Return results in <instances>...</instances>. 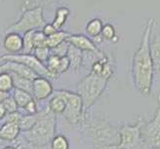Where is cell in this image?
I'll return each instance as SVG.
<instances>
[{"label":"cell","instance_id":"1","mask_svg":"<svg viewBox=\"0 0 160 149\" xmlns=\"http://www.w3.org/2000/svg\"><path fill=\"white\" fill-rule=\"evenodd\" d=\"M156 26L154 19H148L143 28L138 49L132 60V77L135 89L143 97H149L153 85L154 68L150 54V40Z\"/></svg>","mask_w":160,"mask_h":149},{"label":"cell","instance_id":"2","mask_svg":"<svg viewBox=\"0 0 160 149\" xmlns=\"http://www.w3.org/2000/svg\"><path fill=\"white\" fill-rule=\"evenodd\" d=\"M80 125L82 133L92 141L95 149H115L118 147L120 125H114L101 117H88L87 113Z\"/></svg>","mask_w":160,"mask_h":149},{"label":"cell","instance_id":"3","mask_svg":"<svg viewBox=\"0 0 160 149\" xmlns=\"http://www.w3.org/2000/svg\"><path fill=\"white\" fill-rule=\"evenodd\" d=\"M57 117L46 108L39 109L37 113V121L33 128L26 132L24 138L28 144L34 148H44L50 144L53 137L56 135Z\"/></svg>","mask_w":160,"mask_h":149},{"label":"cell","instance_id":"4","mask_svg":"<svg viewBox=\"0 0 160 149\" xmlns=\"http://www.w3.org/2000/svg\"><path fill=\"white\" fill-rule=\"evenodd\" d=\"M108 82V79H104L101 76L93 75L92 73L87 75L85 78H82L79 82L78 86H77V92L82 97L85 110L90 109L102 97Z\"/></svg>","mask_w":160,"mask_h":149},{"label":"cell","instance_id":"5","mask_svg":"<svg viewBox=\"0 0 160 149\" xmlns=\"http://www.w3.org/2000/svg\"><path fill=\"white\" fill-rule=\"evenodd\" d=\"M54 92L61 96L65 101L66 107L62 113L65 120L73 126L80 125L85 117L86 112L82 97L79 93L66 90H58Z\"/></svg>","mask_w":160,"mask_h":149},{"label":"cell","instance_id":"6","mask_svg":"<svg viewBox=\"0 0 160 149\" xmlns=\"http://www.w3.org/2000/svg\"><path fill=\"white\" fill-rule=\"evenodd\" d=\"M143 121L137 118L133 124L119 126V143L115 149H146L141 135Z\"/></svg>","mask_w":160,"mask_h":149},{"label":"cell","instance_id":"7","mask_svg":"<svg viewBox=\"0 0 160 149\" xmlns=\"http://www.w3.org/2000/svg\"><path fill=\"white\" fill-rule=\"evenodd\" d=\"M46 22L43 16V9L36 8L22 12L21 17L15 23L6 27V32L26 33L31 30H41Z\"/></svg>","mask_w":160,"mask_h":149},{"label":"cell","instance_id":"8","mask_svg":"<svg viewBox=\"0 0 160 149\" xmlns=\"http://www.w3.org/2000/svg\"><path fill=\"white\" fill-rule=\"evenodd\" d=\"M141 135L146 149H160V95L153 117L141 125Z\"/></svg>","mask_w":160,"mask_h":149},{"label":"cell","instance_id":"9","mask_svg":"<svg viewBox=\"0 0 160 149\" xmlns=\"http://www.w3.org/2000/svg\"><path fill=\"white\" fill-rule=\"evenodd\" d=\"M0 60L2 62H4V61H11V62H17L20 64H23L32 71H34L39 77H43V78H46L48 80H55V78L46 68L45 64L39 62L33 56V54H7L0 57Z\"/></svg>","mask_w":160,"mask_h":149},{"label":"cell","instance_id":"10","mask_svg":"<svg viewBox=\"0 0 160 149\" xmlns=\"http://www.w3.org/2000/svg\"><path fill=\"white\" fill-rule=\"evenodd\" d=\"M66 41H67L70 45L79 49L82 53L86 52V53L93 54L98 58H102L104 56V54L102 51H100V49L97 47L96 43L85 35H81V34L70 35L67 39H66Z\"/></svg>","mask_w":160,"mask_h":149},{"label":"cell","instance_id":"11","mask_svg":"<svg viewBox=\"0 0 160 149\" xmlns=\"http://www.w3.org/2000/svg\"><path fill=\"white\" fill-rule=\"evenodd\" d=\"M53 92L54 89L50 80L43 78V77H38L32 81L31 95L37 102L46 101L48 97L53 95Z\"/></svg>","mask_w":160,"mask_h":149},{"label":"cell","instance_id":"12","mask_svg":"<svg viewBox=\"0 0 160 149\" xmlns=\"http://www.w3.org/2000/svg\"><path fill=\"white\" fill-rule=\"evenodd\" d=\"M1 72L18 75L30 81L35 80L36 78L39 77L34 71H32L23 64H20L17 62H11V61H4L2 64H0V73Z\"/></svg>","mask_w":160,"mask_h":149},{"label":"cell","instance_id":"13","mask_svg":"<svg viewBox=\"0 0 160 149\" xmlns=\"http://www.w3.org/2000/svg\"><path fill=\"white\" fill-rule=\"evenodd\" d=\"M2 46L5 49V51L11 55L22 52V49H23L22 36L16 32H8L3 38Z\"/></svg>","mask_w":160,"mask_h":149},{"label":"cell","instance_id":"14","mask_svg":"<svg viewBox=\"0 0 160 149\" xmlns=\"http://www.w3.org/2000/svg\"><path fill=\"white\" fill-rule=\"evenodd\" d=\"M59 1L60 0H17V8L21 12L36 8H42L44 10V8L51 7Z\"/></svg>","mask_w":160,"mask_h":149},{"label":"cell","instance_id":"15","mask_svg":"<svg viewBox=\"0 0 160 149\" xmlns=\"http://www.w3.org/2000/svg\"><path fill=\"white\" fill-rule=\"evenodd\" d=\"M20 134L19 125L13 122H5L0 126V140L12 142L18 138Z\"/></svg>","mask_w":160,"mask_h":149},{"label":"cell","instance_id":"16","mask_svg":"<svg viewBox=\"0 0 160 149\" xmlns=\"http://www.w3.org/2000/svg\"><path fill=\"white\" fill-rule=\"evenodd\" d=\"M67 58L70 62V69L74 71L75 73H78L84 64V54L79 49L70 45L67 53Z\"/></svg>","mask_w":160,"mask_h":149},{"label":"cell","instance_id":"17","mask_svg":"<svg viewBox=\"0 0 160 149\" xmlns=\"http://www.w3.org/2000/svg\"><path fill=\"white\" fill-rule=\"evenodd\" d=\"M150 54L154 72L160 73V35L155 36L150 40Z\"/></svg>","mask_w":160,"mask_h":149},{"label":"cell","instance_id":"18","mask_svg":"<svg viewBox=\"0 0 160 149\" xmlns=\"http://www.w3.org/2000/svg\"><path fill=\"white\" fill-rule=\"evenodd\" d=\"M47 107L50 112L54 114H62L65 110L66 103L63 97L57 95V93L53 92L52 97L49 99V102L47 103Z\"/></svg>","mask_w":160,"mask_h":149},{"label":"cell","instance_id":"19","mask_svg":"<svg viewBox=\"0 0 160 149\" xmlns=\"http://www.w3.org/2000/svg\"><path fill=\"white\" fill-rule=\"evenodd\" d=\"M70 13H71V10L67 6H63V7L58 8L56 10V13H55V18L52 22V25L57 30H60L66 24Z\"/></svg>","mask_w":160,"mask_h":149},{"label":"cell","instance_id":"20","mask_svg":"<svg viewBox=\"0 0 160 149\" xmlns=\"http://www.w3.org/2000/svg\"><path fill=\"white\" fill-rule=\"evenodd\" d=\"M71 34L66 31H61L58 30L56 33H54L53 35L47 37V40H46V45L49 49H53L55 47H57L60 44H62L63 42L66 41V39L70 36Z\"/></svg>","mask_w":160,"mask_h":149},{"label":"cell","instance_id":"21","mask_svg":"<svg viewBox=\"0 0 160 149\" xmlns=\"http://www.w3.org/2000/svg\"><path fill=\"white\" fill-rule=\"evenodd\" d=\"M12 97L14 98V101L17 103L19 108H24L26 104L28 103L31 99H33V97L30 92H25L20 89H15V87L13 90Z\"/></svg>","mask_w":160,"mask_h":149},{"label":"cell","instance_id":"22","mask_svg":"<svg viewBox=\"0 0 160 149\" xmlns=\"http://www.w3.org/2000/svg\"><path fill=\"white\" fill-rule=\"evenodd\" d=\"M102 26H103V24L101 19H98V18L92 19L87 24L86 32L90 37L97 38L101 35L102 30Z\"/></svg>","mask_w":160,"mask_h":149},{"label":"cell","instance_id":"23","mask_svg":"<svg viewBox=\"0 0 160 149\" xmlns=\"http://www.w3.org/2000/svg\"><path fill=\"white\" fill-rule=\"evenodd\" d=\"M36 121H37V114H35V115L23 114L19 121V123H18L20 131H23L24 133L30 131L33 128V126L35 125Z\"/></svg>","mask_w":160,"mask_h":149},{"label":"cell","instance_id":"24","mask_svg":"<svg viewBox=\"0 0 160 149\" xmlns=\"http://www.w3.org/2000/svg\"><path fill=\"white\" fill-rule=\"evenodd\" d=\"M9 74H10L11 77H12L15 89H20V90H23L25 92H28L31 93V91H32V81H30L28 79H25V78H23V77H20L18 75L11 74V73H9Z\"/></svg>","mask_w":160,"mask_h":149},{"label":"cell","instance_id":"25","mask_svg":"<svg viewBox=\"0 0 160 149\" xmlns=\"http://www.w3.org/2000/svg\"><path fill=\"white\" fill-rule=\"evenodd\" d=\"M14 90V84L12 77L10 76L9 73L1 72L0 73V91L10 92Z\"/></svg>","mask_w":160,"mask_h":149},{"label":"cell","instance_id":"26","mask_svg":"<svg viewBox=\"0 0 160 149\" xmlns=\"http://www.w3.org/2000/svg\"><path fill=\"white\" fill-rule=\"evenodd\" d=\"M36 30H31L23 34L22 39H23V49H22V54H32L34 50V44H33V35Z\"/></svg>","mask_w":160,"mask_h":149},{"label":"cell","instance_id":"27","mask_svg":"<svg viewBox=\"0 0 160 149\" xmlns=\"http://www.w3.org/2000/svg\"><path fill=\"white\" fill-rule=\"evenodd\" d=\"M51 149H70V143L65 135L58 134L53 137L50 142Z\"/></svg>","mask_w":160,"mask_h":149},{"label":"cell","instance_id":"28","mask_svg":"<svg viewBox=\"0 0 160 149\" xmlns=\"http://www.w3.org/2000/svg\"><path fill=\"white\" fill-rule=\"evenodd\" d=\"M50 55H51V51L47 46L34 48V50H33V56L43 64H46Z\"/></svg>","mask_w":160,"mask_h":149},{"label":"cell","instance_id":"29","mask_svg":"<svg viewBox=\"0 0 160 149\" xmlns=\"http://www.w3.org/2000/svg\"><path fill=\"white\" fill-rule=\"evenodd\" d=\"M101 35L102 37V39H106L108 41H113V42L118 41V37L115 35V28L112 24L103 25Z\"/></svg>","mask_w":160,"mask_h":149},{"label":"cell","instance_id":"30","mask_svg":"<svg viewBox=\"0 0 160 149\" xmlns=\"http://www.w3.org/2000/svg\"><path fill=\"white\" fill-rule=\"evenodd\" d=\"M46 40H47V37L43 34V32L41 30H36L34 32V35H33V44H34V48L47 46Z\"/></svg>","mask_w":160,"mask_h":149},{"label":"cell","instance_id":"31","mask_svg":"<svg viewBox=\"0 0 160 149\" xmlns=\"http://www.w3.org/2000/svg\"><path fill=\"white\" fill-rule=\"evenodd\" d=\"M69 46L70 44L65 41L63 42L62 44H60L57 47H55L53 49H51V54L53 55H56V56H59V57H65L67 56V53H68V49H69Z\"/></svg>","mask_w":160,"mask_h":149},{"label":"cell","instance_id":"32","mask_svg":"<svg viewBox=\"0 0 160 149\" xmlns=\"http://www.w3.org/2000/svg\"><path fill=\"white\" fill-rule=\"evenodd\" d=\"M2 104H3V107L7 113H12V112H17V110H19L17 103H16L14 98L11 96L8 98L5 99V101L2 102Z\"/></svg>","mask_w":160,"mask_h":149},{"label":"cell","instance_id":"33","mask_svg":"<svg viewBox=\"0 0 160 149\" xmlns=\"http://www.w3.org/2000/svg\"><path fill=\"white\" fill-rule=\"evenodd\" d=\"M25 112H27V114H32L35 115L39 112V108H38V102L35 101L34 98L31 99V101L26 104L25 107L23 108Z\"/></svg>","mask_w":160,"mask_h":149},{"label":"cell","instance_id":"34","mask_svg":"<svg viewBox=\"0 0 160 149\" xmlns=\"http://www.w3.org/2000/svg\"><path fill=\"white\" fill-rule=\"evenodd\" d=\"M70 69V62L67 58V56L61 57L60 59V64H59V69H58V75L60 76L61 74L66 73Z\"/></svg>","mask_w":160,"mask_h":149},{"label":"cell","instance_id":"35","mask_svg":"<svg viewBox=\"0 0 160 149\" xmlns=\"http://www.w3.org/2000/svg\"><path fill=\"white\" fill-rule=\"evenodd\" d=\"M22 115L23 114H22L19 110H17V112H12V113H7L6 117L4 119H5V121H7V122H13V123L18 124L21 117H22Z\"/></svg>","mask_w":160,"mask_h":149},{"label":"cell","instance_id":"36","mask_svg":"<svg viewBox=\"0 0 160 149\" xmlns=\"http://www.w3.org/2000/svg\"><path fill=\"white\" fill-rule=\"evenodd\" d=\"M41 31L43 32V34L45 35L46 37H49V36L53 35L54 33H56L58 30L52 25V23H51V24H47V23H46L45 26H44L43 28L41 29Z\"/></svg>","mask_w":160,"mask_h":149},{"label":"cell","instance_id":"37","mask_svg":"<svg viewBox=\"0 0 160 149\" xmlns=\"http://www.w3.org/2000/svg\"><path fill=\"white\" fill-rule=\"evenodd\" d=\"M6 115H7L6 110H5L3 104L0 103V120H3L5 117H6Z\"/></svg>","mask_w":160,"mask_h":149},{"label":"cell","instance_id":"38","mask_svg":"<svg viewBox=\"0 0 160 149\" xmlns=\"http://www.w3.org/2000/svg\"><path fill=\"white\" fill-rule=\"evenodd\" d=\"M9 97H10V93L9 92L0 91V103H2L5 101V99L8 98Z\"/></svg>","mask_w":160,"mask_h":149},{"label":"cell","instance_id":"39","mask_svg":"<svg viewBox=\"0 0 160 149\" xmlns=\"http://www.w3.org/2000/svg\"><path fill=\"white\" fill-rule=\"evenodd\" d=\"M3 149H17V148L14 147V146H11V145H9V146H5Z\"/></svg>","mask_w":160,"mask_h":149},{"label":"cell","instance_id":"40","mask_svg":"<svg viewBox=\"0 0 160 149\" xmlns=\"http://www.w3.org/2000/svg\"><path fill=\"white\" fill-rule=\"evenodd\" d=\"M20 149H26V148H20Z\"/></svg>","mask_w":160,"mask_h":149}]
</instances>
